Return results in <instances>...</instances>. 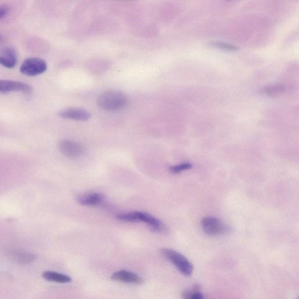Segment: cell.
<instances>
[{
  "label": "cell",
  "instance_id": "6da1fadb",
  "mask_svg": "<svg viewBox=\"0 0 299 299\" xmlns=\"http://www.w3.org/2000/svg\"><path fill=\"white\" fill-rule=\"evenodd\" d=\"M116 218L118 220L124 222L138 223L143 222L148 225L151 231L156 233L164 232L166 229L163 223L159 219L143 211H132L117 215Z\"/></svg>",
  "mask_w": 299,
  "mask_h": 299
},
{
  "label": "cell",
  "instance_id": "9c48e42d",
  "mask_svg": "<svg viewBox=\"0 0 299 299\" xmlns=\"http://www.w3.org/2000/svg\"><path fill=\"white\" fill-rule=\"evenodd\" d=\"M113 281L126 283L141 285L143 282L142 278L138 275L130 271L120 270L115 272L111 276Z\"/></svg>",
  "mask_w": 299,
  "mask_h": 299
},
{
  "label": "cell",
  "instance_id": "3957f363",
  "mask_svg": "<svg viewBox=\"0 0 299 299\" xmlns=\"http://www.w3.org/2000/svg\"><path fill=\"white\" fill-rule=\"evenodd\" d=\"M161 253L165 259L176 266L177 270L185 276H190L194 271V267L186 257L181 253L168 248L162 249Z\"/></svg>",
  "mask_w": 299,
  "mask_h": 299
},
{
  "label": "cell",
  "instance_id": "9a60e30c",
  "mask_svg": "<svg viewBox=\"0 0 299 299\" xmlns=\"http://www.w3.org/2000/svg\"><path fill=\"white\" fill-rule=\"evenodd\" d=\"M285 91V87L282 86H273L266 87L263 92L270 96H277L281 94Z\"/></svg>",
  "mask_w": 299,
  "mask_h": 299
},
{
  "label": "cell",
  "instance_id": "ba28073f",
  "mask_svg": "<svg viewBox=\"0 0 299 299\" xmlns=\"http://www.w3.org/2000/svg\"><path fill=\"white\" fill-rule=\"evenodd\" d=\"M59 115L63 119L86 122L91 118V114L85 109L70 108L63 109L59 112Z\"/></svg>",
  "mask_w": 299,
  "mask_h": 299
},
{
  "label": "cell",
  "instance_id": "d6986e66",
  "mask_svg": "<svg viewBox=\"0 0 299 299\" xmlns=\"http://www.w3.org/2000/svg\"><path fill=\"white\" fill-rule=\"evenodd\" d=\"M3 40L2 37L0 36V42Z\"/></svg>",
  "mask_w": 299,
  "mask_h": 299
},
{
  "label": "cell",
  "instance_id": "30bf717a",
  "mask_svg": "<svg viewBox=\"0 0 299 299\" xmlns=\"http://www.w3.org/2000/svg\"><path fill=\"white\" fill-rule=\"evenodd\" d=\"M17 63V55L12 48L6 47L0 49V65L13 69Z\"/></svg>",
  "mask_w": 299,
  "mask_h": 299
},
{
  "label": "cell",
  "instance_id": "5bb4252c",
  "mask_svg": "<svg viewBox=\"0 0 299 299\" xmlns=\"http://www.w3.org/2000/svg\"><path fill=\"white\" fill-rule=\"evenodd\" d=\"M211 46L228 52H236L239 50L236 45L225 42L222 41H212L210 43Z\"/></svg>",
  "mask_w": 299,
  "mask_h": 299
},
{
  "label": "cell",
  "instance_id": "5b68a950",
  "mask_svg": "<svg viewBox=\"0 0 299 299\" xmlns=\"http://www.w3.org/2000/svg\"><path fill=\"white\" fill-rule=\"evenodd\" d=\"M47 63L40 58H32L26 59L22 63L20 71L27 76H36L47 70Z\"/></svg>",
  "mask_w": 299,
  "mask_h": 299
},
{
  "label": "cell",
  "instance_id": "8fae6325",
  "mask_svg": "<svg viewBox=\"0 0 299 299\" xmlns=\"http://www.w3.org/2000/svg\"><path fill=\"white\" fill-rule=\"evenodd\" d=\"M105 196L101 193H88L78 196L77 202L82 206H97L105 202Z\"/></svg>",
  "mask_w": 299,
  "mask_h": 299
},
{
  "label": "cell",
  "instance_id": "ac0fdd59",
  "mask_svg": "<svg viewBox=\"0 0 299 299\" xmlns=\"http://www.w3.org/2000/svg\"><path fill=\"white\" fill-rule=\"evenodd\" d=\"M9 13V8L7 6H0V20L6 17Z\"/></svg>",
  "mask_w": 299,
  "mask_h": 299
},
{
  "label": "cell",
  "instance_id": "52a82bcc",
  "mask_svg": "<svg viewBox=\"0 0 299 299\" xmlns=\"http://www.w3.org/2000/svg\"><path fill=\"white\" fill-rule=\"evenodd\" d=\"M32 87L26 83L0 79V93H1L21 92L29 94L32 93Z\"/></svg>",
  "mask_w": 299,
  "mask_h": 299
},
{
  "label": "cell",
  "instance_id": "4fadbf2b",
  "mask_svg": "<svg viewBox=\"0 0 299 299\" xmlns=\"http://www.w3.org/2000/svg\"><path fill=\"white\" fill-rule=\"evenodd\" d=\"M42 277L48 281L59 283H67L72 281L70 276L54 271L44 272Z\"/></svg>",
  "mask_w": 299,
  "mask_h": 299
},
{
  "label": "cell",
  "instance_id": "7a4b0ae2",
  "mask_svg": "<svg viewBox=\"0 0 299 299\" xmlns=\"http://www.w3.org/2000/svg\"><path fill=\"white\" fill-rule=\"evenodd\" d=\"M98 106L106 111H118L126 107L127 99L125 95L118 91H108L98 98Z\"/></svg>",
  "mask_w": 299,
  "mask_h": 299
},
{
  "label": "cell",
  "instance_id": "277c9868",
  "mask_svg": "<svg viewBox=\"0 0 299 299\" xmlns=\"http://www.w3.org/2000/svg\"><path fill=\"white\" fill-rule=\"evenodd\" d=\"M201 223L204 232L210 236L223 235L230 230L228 225L217 218H204Z\"/></svg>",
  "mask_w": 299,
  "mask_h": 299
},
{
  "label": "cell",
  "instance_id": "2e32d148",
  "mask_svg": "<svg viewBox=\"0 0 299 299\" xmlns=\"http://www.w3.org/2000/svg\"><path fill=\"white\" fill-rule=\"evenodd\" d=\"M192 167V164L185 162V163L172 166L169 168V170L172 174H177L185 171V170L190 169Z\"/></svg>",
  "mask_w": 299,
  "mask_h": 299
},
{
  "label": "cell",
  "instance_id": "8992f818",
  "mask_svg": "<svg viewBox=\"0 0 299 299\" xmlns=\"http://www.w3.org/2000/svg\"><path fill=\"white\" fill-rule=\"evenodd\" d=\"M59 149L67 157L77 158L85 153V148L82 144L70 140H62L58 143Z\"/></svg>",
  "mask_w": 299,
  "mask_h": 299
},
{
  "label": "cell",
  "instance_id": "e0dca14e",
  "mask_svg": "<svg viewBox=\"0 0 299 299\" xmlns=\"http://www.w3.org/2000/svg\"><path fill=\"white\" fill-rule=\"evenodd\" d=\"M183 297L184 298H192V299H203L204 297L201 293L199 292L198 291H185L183 293Z\"/></svg>",
  "mask_w": 299,
  "mask_h": 299
},
{
  "label": "cell",
  "instance_id": "7c38bea8",
  "mask_svg": "<svg viewBox=\"0 0 299 299\" xmlns=\"http://www.w3.org/2000/svg\"><path fill=\"white\" fill-rule=\"evenodd\" d=\"M10 256L15 262L22 265L32 263L36 259V256L33 253L23 251H15L11 252Z\"/></svg>",
  "mask_w": 299,
  "mask_h": 299
}]
</instances>
